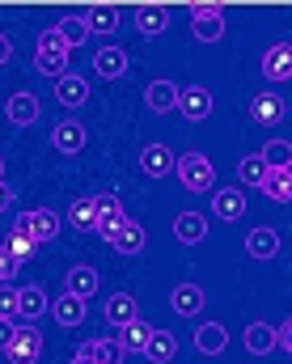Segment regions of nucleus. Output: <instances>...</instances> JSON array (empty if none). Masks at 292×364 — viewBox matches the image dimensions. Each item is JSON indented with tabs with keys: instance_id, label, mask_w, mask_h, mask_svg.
<instances>
[{
	"instance_id": "obj_17",
	"label": "nucleus",
	"mask_w": 292,
	"mask_h": 364,
	"mask_svg": "<svg viewBox=\"0 0 292 364\" xmlns=\"http://www.w3.org/2000/svg\"><path fill=\"white\" fill-rule=\"evenodd\" d=\"M140 314H136V296H127V292H114V296H106V322L114 326V331H123V326H131Z\"/></svg>"
},
{
	"instance_id": "obj_12",
	"label": "nucleus",
	"mask_w": 292,
	"mask_h": 364,
	"mask_svg": "<svg viewBox=\"0 0 292 364\" xmlns=\"http://www.w3.org/2000/svg\"><path fill=\"white\" fill-rule=\"evenodd\" d=\"M77 356H85V360H94V364H123V343L119 339H90V343H81L77 348Z\"/></svg>"
},
{
	"instance_id": "obj_45",
	"label": "nucleus",
	"mask_w": 292,
	"mask_h": 364,
	"mask_svg": "<svg viewBox=\"0 0 292 364\" xmlns=\"http://www.w3.org/2000/svg\"><path fill=\"white\" fill-rule=\"evenodd\" d=\"M9 55H13V43H9V34H0V68L9 64Z\"/></svg>"
},
{
	"instance_id": "obj_15",
	"label": "nucleus",
	"mask_w": 292,
	"mask_h": 364,
	"mask_svg": "<svg viewBox=\"0 0 292 364\" xmlns=\"http://www.w3.org/2000/svg\"><path fill=\"white\" fill-rule=\"evenodd\" d=\"M284 97L280 93H259L254 102H250V114H254V123H263V127H276L280 119H284Z\"/></svg>"
},
{
	"instance_id": "obj_5",
	"label": "nucleus",
	"mask_w": 292,
	"mask_h": 364,
	"mask_svg": "<svg viewBox=\"0 0 292 364\" xmlns=\"http://www.w3.org/2000/svg\"><path fill=\"white\" fill-rule=\"evenodd\" d=\"M85 127L77 123V119H64V123H55V132H51V144H55V153H64V157H72V153H81L85 149Z\"/></svg>"
},
{
	"instance_id": "obj_16",
	"label": "nucleus",
	"mask_w": 292,
	"mask_h": 364,
	"mask_svg": "<svg viewBox=\"0 0 292 364\" xmlns=\"http://www.w3.org/2000/svg\"><path fill=\"white\" fill-rule=\"evenodd\" d=\"M246 255H250V259H276V255H280V233L267 229V225H263V229H250V233H246Z\"/></svg>"
},
{
	"instance_id": "obj_27",
	"label": "nucleus",
	"mask_w": 292,
	"mask_h": 364,
	"mask_svg": "<svg viewBox=\"0 0 292 364\" xmlns=\"http://www.w3.org/2000/svg\"><path fill=\"white\" fill-rule=\"evenodd\" d=\"M85 26H90V34H114L119 30V9L114 4H94L90 13H85Z\"/></svg>"
},
{
	"instance_id": "obj_39",
	"label": "nucleus",
	"mask_w": 292,
	"mask_h": 364,
	"mask_svg": "<svg viewBox=\"0 0 292 364\" xmlns=\"http://www.w3.org/2000/svg\"><path fill=\"white\" fill-rule=\"evenodd\" d=\"M94 203H97V220H102V216H114V212H123L119 195H94Z\"/></svg>"
},
{
	"instance_id": "obj_1",
	"label": "nucleus",
	"mask_w": 292,
	"mask_h": 364,
	"mask_svg": "<svg viewBox=\"0 0 292 364\" xmlns=\"http://www.w3.org/2000/svg\"><path fill=\"white\" fill-rule=\"evenodd\" d=\"M68 43L60 38V30H43L38 34V47H34V68L51 81H64L68 77Z\"/></svg>"
},
{
	"instance_id": "obj_7",
	"label": "nucleus",
	"mask_w": 292,
	"mask_h": 364,
	"mask_svg": "<svg viewBox=\"0 0 292 364\" xmlns=\"http://www.w3.org/2000/svg\"><path fill=\"white\" fill-rule=\"evenodd\" d=\"M203 288L199 284H178L174 292H170V309L178 314V318H199L203 314Z\"/></svg>"
},
{
	"instance_id": "obj_30",
	"label": "nucleus",
	"mask_w": 292,
	"mask_h": 364,
	"mask_svg": "<svg viewBox=\"0 0 292 364\" xmlns=\"http://www.w3.org/2000/svg\"><path fill=\"white\" fill-rule=\"evenodd\" d=\"M271 348H276V331H271L267 322L246 326V352H250V356H267Z\"/></svg>"
},
{
	"instance_id": "obj_29",
	"label": "nucleus",
	"mask_w": 292,
	"mask_h": 364,
	"mask_svg": "<svg viewBox=\"0 0 292 364\" xmlns=\"http://www.w3.org/2000/svg\"><path fill=\"white\" fill-rule=\"evenodd\" d=\"M148 339H153V326H148V322H140V318H136L131 326H123V331H119V343H123V352H127V356H131V352H140V356H144Z\"/></svg>"
},
{
	"instance_id": "obj_13",
	"label": "nucleus",
	"mask_w": 292,
	"mask_h": 364,
	"mask_svg": "<svg viewBox=\"0 0 292 364\" xmlns=\"http://www.w3.org/2000/svg\"><path fill=\"white\" fill-rule=\"evenodd\" d=\"M166 26H170V9H166V4H140V9H136V30H140L144 38H157Z\"/></svg>"
},
{
	"instance_id": "obj_24",
	"label": "nucleus",
	"mask_w": 292,
	"mask_h": 364,
	"mask_svg": "<svg viewBox=\"0 0 292 364\" xmlns=\"http://www.w3.org/2000/svg\"><path fill=\"white\" fill-rule=\"evenodd\" d=\"M64 292H72V296L90 301V296L97 292V272H94V267H85V263H81V267H72V272L64 275Z\"/></svg>"
},
{
	"instance_id": "obj_35",
	"label": "nucleus",
	"mask_w": 292,
	"mask_h": 364,
	"mask_svg": "<svg viewBox=\"0 0 292 364\" xmlns=\"http://www.w3.org/2000/svg\"><path fill=\"white\" fill-rule=\"evenodd\" d=\"M237 178H242V186H263V178H267L263 157H242L237 161Z\"/></svg>"
},
{
	"instance_id": "obj_26",
	"label": "nucleus",
	"mask_w": 292,
	"mask_h": 364,
	"mask_svg": "<svg viewBox=\"0 0 292 364\" xmlns=\"http://www.w3.org/2000/svg\"><path fill=\"white\" fill-rule=\"evenodd\" d=\"M174 356H178V339H174L170 331H153V339H148V348H144V360L170 364Z\"/></svg>"
},
{
	"instance_id": "obj_23",
	"label": "nucleus",
	"mask_w": 292,
	"mask_h": 364,
	"mask_svg": "<svg viewBox=\"0 0 292 364\" xmlns=\"http://www.w3.org/2000/svg\"><path fill=\"white\" fill-rule=\"evenodd\" d=\"M178 85H170V81H153L148 90H144V102H148V110H157V114H166V110H178Z\"/></svg>"
},
{
	"instance_id": "obj_6",
	"label": "nucleus",
	"mask_w": 292,
	"mask_h": 364,
	"mask_svg": "<svg viewBox=\"0 0 292 364\" xmlns=\"http://www.w3.org/2000/svg\"><path fill=\"white\" fill-rule=\"evenodd\" d=\"M174 166H178V157H174L166 144H148V149H140V170H144L148 178H166V174H174Z\"/></svg>"
},
{
	"instance_id": "obj_3",
	"label": "nucleus",
	"mask_w": 292,
	"mask_h": 364,
	"mask_svg": "<svg viewBox=\"0 0 292 364\" xmlns=\"http://www.w3.org/2000/svg\"><path fill=\"white\" fill-rule=\"evenodd\" d=\"M13 229L26 233V237H34V242H55V233H60V216H55L51 208H30V212H21V216L13 220Z\"/></svg>"
},
{
	"instance_id": "obj_2",
	"label": "nucleus",
	"mask_w": 292,
	"mask_h": 364,
	"mask_svg": "<svg viewBox=\"0 0 292 364\" xmlns=\"http://www.w3.org/2000/svg\"><path fill=\"white\" fill-rule=\"evenodd\" d=\"M174 174H178V182L187 191H212V182H216V170H212V161L203 153H183L178 166H174Z\"/></svg>"
},
{
	"instance_id": "obj_20",
	"label": "nucleus",
	"mask_w": 292,
	"mask_h": 364,
	"mask_svg": "<svg viewBox=\"0 0 292 364\" xmlns=\"http://www.w3.org/2000/svg\"><path fill=\"white\" fill-rule=\"evenodd\" d=\"M55 97H60V106H85L90 102V81L85 77H77V73H68L64 81H55Z\"/></svg>"
},
{
	"instance_id": "obj_37",
	"label": "nucleus",
	"mask_w": 292,
	"mask_h": 364,
	"mask_svg": "<svg viewBox=\"0 0 292 364\" xmlns=\"http://www.w3.org/2000/svg\"><path fill=\"white\" fill-rule=\"evenodd\" d=\"M17 301H21V288L0 284V318H13L17 322Z\"/></svg>"
},
{
	"instance_id": "obj_18",
	"label": "nucleus",
	"mask_w": 292,
	"mask_h": 364,
	"mask_svg": "<svg viewBox=\"0 0 292 364\" xmlns=\"http://www.w3.org/2000/svg\"><path fill=\"white\" fill-rule=\"evenodd\" d=\"M174 237L187 242V246H199V242L207 237V216H199V212H178V216H174Z\"/></svg>"
},
{
	"instance_id": "obj_8",
	"label": "nucleus",
	"mask_w": 292,
	"mask_h": 364,
	"mask_svg": "<svg viewBox=\"0 0 292 364\" xmlns=\"http://www.w3.org/2000/svg\"><path fill=\"white\" fill-rule=\"evenodd\" d=\"M263 77L267 81H288L292 77V43H276L263 51Z\"/></svg>"
},
{
	"instance_id": "obj_10",
	"label": "nucleus",
	"mask_w": 292,
	"mask_h": 364,
	"mask_svg": "<svg viewBox=\"0 0 292 364\" xmlns=\"http://www.w3.org/2000/svg\"><path fill=\"white\" fill-rule=\"evenodd\" d=\"M178 110H183L191 123H203V119L212 114V93L203 90V85H187V90L178 93Z\"/></svg>"
},
{
	"instance_id": "obj_11",
	"label": "nucleus",
	"mask_w": 292,
	"mask_h": 364,
	"mask_svg": "<svg viewBox=\"0 0 292 364\" xmlns=\"http://www.w3.org/2000/svg\"><path fill=\"white\" fill-rule=\"evenodd\" d=\"M212 212L220 220H242L246 216V195L237 186H225V191H212Z\"/></svg>"
},
{
	"instance_id": "obj_40",
	"label": "nucleus",
	"mask_w": 292,
	"mask_h": 364,
	"mask_svg": "<svg viewBox=\"0 0 292 364\" xmlns=\"http://www.w3.org/2000/svg\"><path fill=\"white\" fill-rule=\"evenodd\" d=\"M17 326H21V322H13V318H0V352H9V348H13V339H17Z\"/></svg>"
},
{
	"instance_id": "obj_41",
	"label": "nucleus",
	"mask_w": 292,
	"mask_h": 364,
	"mask_svg": "<svg viewBox=\"0 0 292 364\" xmlns=\"http://www.w3.org/2000/svg\"><path fill=\"white\" fill-rule=\"evenodd\" d=\"M195 17H225V9L220 4H212V0H203V4H191V21Z\"/></svg>"
},
{
	"instance_id": "obj_42",
	"label": "nucleus",
	"mask_w": 292,
	"mask_h": 364,
	"mask_svg": "<svg viewBox=\"0 0 292 364\" xmlns=\"http://www.w3.org/2000/svg\"><path fill=\"white\" fill-rule=\"evenodd\" d=\"M276 348H284V352L292 356V318L280 326V331H276Z\"/></svg>"
},
{
	"instance_id": "obj_9",
	"label": "nucleus",
	"mask_w": 292,
	"mask_h": 364,
	"mask_svg": "<svg viewBox=\"0 0 292 364\" xmlns=\"http://www.w3.org/2000/svg\"><path fill=\"white\" fill-rule=\"evenodd\" d=\"M94 73L102 77V81H119V77H127V51H123V47H97Z\"/></svg>"
},
{
	"instance_id": "obj_14",
	"label": "nucleus",
	"mask_w": 292,
	"mask_h": 364,
	"mask_svg": "<svg viewBox=\"0 0 292 364\" xmlns=\"http://www.w3.org/2000/svg\"><path fill=\"white\" fill-rule=\"evenodd\" d=\"M4 110H9V123H17V127H30V123H38V114H43V106H38L34 93H13Z\"/></svg>"
},
{
	"instance_id": "obj_21",
	"label": "nucleus",
	"mask_w": 292,
	"mask_h": 364,
	"mask_svg": "<svg viewBox=\"0 0 292 364\" xmlns=\"http://www.w3.org/2000/svg\"><path fill=\"white\" fill-rule=\"evenodd\" d=\"M51 314H55V322L60 326H81L85 322V301L81 296H72V292H64V296H55V305H51Z\"/></svg>"
},
{
	"instance_id": "obj_38",
	"label": "nucleus",
	"mask_w": 292,
	"mask_h": 364,
	"mask_svg": "<svg viewBox=\"0 0 292 364\" xmlns=\"http://www.w3.org/2000/svg\"><path fill=\"white\" fill-rule=\"evenodd\" d=\"M127 220H131L127 212H114V216H102V220H97V233H102L106 242H114V237H119V229H123Z\"/></svg>"
},
{
	"instance_id": "obj_25",
	"label": "nucleus",
	"mask_w": 292,
	"mask_h": 364,
	"mask_svg": "<svg viewBox=\"0 0 292 364\" xmlns=\"http://www.w3.org/2000/svg\"><path fill=\"white\" fill-rule=\"evenodd\" d=\"M267 199H276V203H292V166L288 170H267V178L259 186Z\"/></svg>"
},
{
	"instance_id": "obj_46",
	"label": "nucleus",
	"mask_w": 292,
	"mask_h": 364,
	"mask_svg": "<svg viewBox=\"0 0 292 364\" xmlns=\"http://www.w3.org/2000/svg\"><path fill=\"white\" fill-rule=\"evenodd\" d=\"M68 364H94V360H85V356H72V360H68Z\"/></svg>"
},
{
	"instance_id": "obj_28",
	"label": "nucleus",
	"mask_w": 292,
	"mask_h": 364,
	"mask_svg": "<svg viewBox=\"0 0 292 364\" xmlns=\"http://www.w3.org/2000/svg\"><path fill=\"white\" fill-rule=\"evenodd\" d=\"M144 242H148V233H144V225H136V220H127L123 229H119V237L110 242L119 255H140L144 250Z\"/></svg>"
},
{
	"instance_id": "obj_32",
	"label": "nucleus",
	"mask_w": 292,
	"mask_h": 364,
	"mask_svg": "<svg viewBox=\"0 0 292 364\" xmlns=\"http://www.w3.org/2000/svg\"><path fill=\"white\" fill-rule=\"evenodd\" d=\"M259 157H263L267 170H288L292 166V144L288 140H267V149H263Z\"/></svg>"
},
{
	"instance_id": "obj_31",
	"label": "nucleus",
	"mask_w": 292,
	"mask_h": 364,
	"mask_svg": "<svg viewBox=\"0 0 292 364\" xmlns=\"http://www.w3.org/2000/svg\"><path fill=\"white\" fill-rule=\"evenodd\" d=\"M60 38L68 43V47H81V43H90V26H85V17L81 13H68V17H60Z\"/></svg>"
},
{
	"instance_id": "obj_34",
	"label": "nucleus",
	"mask_w": 292,
	"mask_h": 364,
	"mask_svg": "<svg viewBox=\"0 0 292 364\" xmlns=\"http://www.w3.org/2000/svg\"><path fill=\"white\" fill-rule=\"evenodd\" d=\"M4 250L13 255V263H26V259H34L38 242H34V237H26V233H17V229H9V242H4Z\"/></svg>"
},
{
	"instance_id": "obj_4",
	"label": "nucleus",
	"mask_w": 292,
	"mask_h": 364,
	"mask_svg": "<svg viewBox=\"0 0 292 364\" xmlns=\"http://www.w3.org/2000/svg\"><path fill=\"white\" fill-rule=\"evenodd\" d=\"M38 356H43V335H38L30 322H21L13 348H9V360L13 364H38Z\"/></svg>"
},
{
	"instance_id": "obj_33",
	"label": "nucleus",
	"mask_w": 292,
	"mask_h": 364,
	"mask_svg": "<svg viewBox=\"0 0 292 364\" xmlns=\"http://www.w3.org/2000/svg\"><path fill=\"white\" fill-rule=\"evenodd\" d=\"M68 220L81 229V233H90V229H97V203L94 199H77L72 208H68Z\"/></svg>"
},
{
	"instance_id": "obj_43",
	"label": "nucleus",
	"mask_w": 292,
	"mask_h": 364,
	"mask_svg": "<svg viewBox=\"0 0 292 364\" xmlns=\"http://www.w3.org/2000/svg\"><path fill=\"white\" fill-rule=\"evenodd\" d=\"M13 272H17V263H13V255L0 246V284H9V275H13Z\"/></svg>"
},
{
	"instance_id": "obj_36",
	"label": "nucleus",
	"mask_w": 292,
	"mask_h": 364,
	"mask_svg": "<svg viewBox=\"0 0 292 364\" xmlns=\"http://www.w3.org/2000/svg\"><path fill=\"white\" fill-rule=\"evenodd\" d=\"M191 30L199 43H216V38H225V17H195Z\"/></svg>"
},
{
	"instance_id": "obj_19",
	"label": "nucleus",
	"mask_w": 292,
	"mask_h": 364,
	"mask_svg": "<svg viewBox=\"0 0 292 364\" xmlns=\"http://www.w3.org/2000/svg\"><path fill=\"white\" fill-rule=\"evenodd\" d=\"M43 314H51V301H47V292H43L38 284L21 288V301H17V318H21V322H34V318H43Z\"/></svg>"
},
{
	"instance_id": "obj_22",
	"label": "nucleus",
	"mask_w": 292,
	"mask_h": 364,
	"mask_svg": "<svg viewBox=\"0 0 292 364\" xmlns=\"http://www.w3.org/2000/svg\"><path fill=\"white\" fill-rule=\"evenodd\" d=\"M225 343H229V331H225L220 322H203V326L195 331V348H199L203 356H220Z\"/></svg>"
},
{
	"instance_id": "obj_47",
	"label": "nucleus",
	"mask_w": 292,
	"mask_h": 364,
	"mask_svg": "<svg viewBox=\"0 0 292 364\" xmlns=\"http://www.w3.org/2000/svg\"><path fill=\"white\" fill-rule=\"evenodd\" d=\"M0 182H4V161H0Z\"/></svg>"
},
{
	"instance_id": "obj_44",
	"label": "nucleus",
	"mask_w": 292,
	"mask_h": 364,
	"mask_svg": "<svg viewBox=\"0 0 292 364\" xmlns=\"http://www.w3.org/2000/svg\"><path fill=\"white\" fill-rule=\"evenodd\" d=\"M4 208H13V186H9V182H0V212H4Z\"/></svg>"
}]
</instances>
